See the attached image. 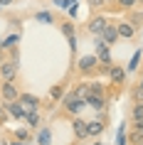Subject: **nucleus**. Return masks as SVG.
Listing matches in <instances>:
<instances>
[{
	"label": "nucleus",
	"instance_id": "nucleus-5",
	"mask_svg": "<svg viewBox=\"0 0 143 145\" xmlns=\"http://www.w3.org/2000/svg\"><path fill=\"white\" fill-rule=\"evenodd\" d=\"M72 133H74V140L76 143H84V140H89V130H86V121L74 116L72 118Z\"/></svg>",
	"mask_w": 143,
	"mask_h": 145
},
{
	"label": "nucleus",
	"instance_id": "nucleus-3",
	"mask_svg": "<svg viewBox=\"0 0 143 145\" xmlns=\"http://www.w3.org/2000/svg\"><path fill=\"white\" fill-rule=\"evenodd\" d=\"M106 25H109V17L104 12H94L89 17V22H86V32H89L91 37H101L104 30H106Z\"/></svg>",
	"mask_w": 143,
	"mask_h": 145
},
{
	"label": "nucleus",
	"instance_id": "nucleus-29",
	"mask_svg": "<svg viewBox=\"0 0 143 145\" xmlns=\"http://www.w3.org/2000/svg\"><path fill=\"white\" fill-rule=\"evenodd\" d=\"M62 32H64L67 37H74V25H72V22H64V25H62Z\"/></svg>",
	"mask_w": 143,
	"mask_h": 145
},
{
	"label": "nucleus",
	"instance_id": "nucleus-15",
	"mask_svg": "<svg viewBox=\"0 0 143 145\" xmlns=\"http://www.w3.org/2000/svg\"><path fill=\"white\" fill-rule=\"evenodd\" d=\"M37 145H52V128H37Z\"/></svg>",
	"mask_w": 143,
	"mask_h": 145
},
{
	"label": "nucleus",
	"instance_id": "nucleus-17",
	"mask_svg": "<svg viewBox=\"0 0 143 145\" xmlns=\"http://www.w3.org/2000/svg\"><path fill=\"white\" fill-rule=\"evenodd\" d=\"M62 99H64V81H62V84H54L52 89H49V101L59 103Z\"/></svg>",
	"mask_w": 143,
	"mask_h": 145
},
{
	"label": "nucleus",
	"instance_id": "nucleus-33",
	"mask_svg": "<svg viewBox=\"0 0 143 145\" xmlns=\"http://www.w3.org/2000/svg\"><path fill=\"white\" fill-rule=\"evenodd\" d=\"M8 59V57H5V49H3V47H0V64H3V61Z\"/></svg>",
	"mask_w": 143,
	"mask_h": 145
},
{
	"label": "nucleus",
	"instance_id": "nucleus-11",
	"mask_svg": "<svg viewBox=\"0 0 143 145\" xmlns=\"http://www.w3.org/2000/svg\"><path fill=\"white\" fill-rule=\"evenodd\" d=\"M86 130H89V138H101L104 135V130H106V123L104 121H99V118H94V121H86Z\"/></svg>",
	"mask_w": 143,
	"mask_h": 145
},
{
	"label": "nucleus",
	"instance_id": "nucleus-16",
	"mask_svg": "<svg viewBox=\"0 0 143 145\" xmlns=\"http://www.w3.org/2000/svg\"><path fill=\"white\" fill-rule=\"evenodd\" d=\"M113 8L116 12H131L136 10V0H113Z\"/></svg>",
	"mask_w": 143,
	"mask_h": 145
},
{
	"label": "nucleus",
	"instance_id": "nucleus-37",
	"mask_svg": "<svg viewBox=\"0 0 143 145\" xmlns=\"http://www.w3.org/2000/svg\"><path fill=\"white\" fill-rule=\"evenodd\" d=\"M91 145H104V143H101V140H99V138H96V143H91Z\"/></svg>",
	"mask_w": 143,
	"mask_h": 145
},
{
	"label": "nucleus",
	"instance_id": "nucleus-12",
	"mask_svg": "<svg viewBox=\"0 0 143 145\" xmlns=\"http://www.w3.org/2000/svg\"><path fill=\"white\" fill-rule=\"evenodd\" d=\"M84 101H86V106H91L94 111H106V106H109V99H106V96H96V93H89Z\"/></svg>",
	"mask_w": 143,
	"mask_h": 145
},
{
	"label": "nucleus",
	"instance_id": "nucleus-7",
	"mask_svg": "<svg viewBox=\"0 0 143 145\" xmlns=\"http://www.w3.org/2000/svg\"><path fill=\"white\" fill-rule=\"evenodd\" d=\"M126 74H128V71L121 67V64H113V67H111V71H109V81H111V86H116V91L126 84Z\"/></svg>",
	"mask_w": 143,
	"mask_h": 145
},
{
	"label": "nucleus",
	"instance_id": "nucleus-24",
	"mask_svg": "<svg viewBox=\"0 0 143 145\" xmlns=\"http://www.w3.org/2000/svg\"><path fill=\"white\" fill-rule=\"evenodd\" d=\"M143 143V133L141 130H136L133 125H131V133H128V145H141Z\"/></svg>",
	"mask_w": 143,
	"mask_h": 145
},
{
	"label": "nucleus",
	"instance_id": "nucleus-18",
	"mask_svg": "<svg viewBox=\"0 0 143 145\" xmlns=\"http://www.w3.org/2000/svg\"><path fill=\"white\" fill-rule=\"evenodd\" d=\"M126 20H131V22L136 25V30H138V27L143 25V8H136V10H131Z\"/></svg>",
	"mask_w": 143,
	"mask_h": 145
},
{
	"label": "nucleus",
	"instance_id": "nucleus-10",
	"mask_svg": "<svg viewBox=\"0 0 143 145\" xmlns=\"http://www.w3.org/2000/svg\"><path fill=\"white\" fill-rule=\"evenodd\" d=\"M116 30H119V37L131 39L136 35V25L131 22V20H119V22H116Z\"/></svg>",
	"mask_w": 143,
	"mask_h": 145
},
{
	"label": "nucleus",
	"instance_id": "nucleus-25",
	"mask_svg": "<svg viewBox=\"0 0 143 145\" xmlns=\"http://www.w3.org/2000/svg\"><path fill=\"white\" fill-rule=\"evenodd\" d=\"M35 20L37 22H54V15L47 12V10H40V12H35Z\"/></svg>",
	"mask_w": 143,
	"mask_h": 145
},
{
	"label": "nucleus",
	"instance_id": "nucleus-31",
	"mask_svg": "<svg viewBox=\"0 0 143 145\" xmlns=\"http://www.w3.org/2000/svg\"><path fill=\"white\" fill-rule=\"evenodd\" d=\"M8 121V111H5V106L0 103V123H5Z\"/></svg>",
	"mask_w": 143,
	"mask_h": 145
},
{
	"label": "nucleus",
	"instance_id": "nucleus-20",
	"mask_svg": "<svg viewBox=\"0 0 143 145\" xmlns=\"http://www.w3.org/2000/svg\"><path fill=\"white\" fill-rule=\"evenodd\" d=\"M74 96H79V99H86V96H89V81H79V84L74 86Z\"/></svg>",
	"mask_w": 143,
	"mask_h": 145
},
{
	"label": "nucleus",
	"instance_id": "nucleus-26",
	"mask_svg": "<svg viewBox=\"0 0 143 145\" xmlns=\"http://www.w3.org/2000/svg\"><path fill=\"white\" fill-rule=\"evenodd\" d=\"M86 3H89V8L94 12H104L106 10V0H86Z\"/></svg>",
	"mask_w": 143,
	"mask_h": 145
},
{
	"label": "nucleus",
	"instance_id": "nucleus-36",
	"mask_svg": "<svg viewBox=\"0 0 143 145\" xmlns=\"http://www.w3.org/2000/svg\"><path fill=\"white\" fill-rule=\"evenodd\" d=\"M136 8H143V0H136Z\"/></svg>",
	"mask_w": 143,
	"mask_h": 145
},
{
	"label": "nucleus",
	"instance_id": "nucleus-1",
	"mask_svg": "<svg viewBox=\"0 0 143 145\" xmlns=\"http://www.w3.org/2000/svg\"><path fill=\"white\" fill-rule=\"evenodd\" d=\"M76 71H79L84 79H89V76H99V57H96V54L79 57V59H76Z\"/></svg>",
	"mask_w": 143,
	"mask_h": 145
},
{
	"label": "nucleus",
	"instance_id": "nucleus-9",
	"mask_svg": "<svg viewBox=\"0 0 143 145\" xmlns=\"http://www.w3.org/2000/svg\"><path fill=\"white\" fill-rule=\"evenodd\" d=\"M3 106H5V111H8L15 121H25V108L20 101H3Z\"/></svg>",
	"mask_w": 143,
	"mask_h": 145
},
{
	"label": "nucleus",
	"instance_id": "nucleus-35",
	"mask_svg": "<svg viewBox=\"0 0 143 145\" xmlns=\"http://www.w3.org/2000/svg\"><path fill=\"white\" fill-rule=\"evenodd\" d=\"M138 84L143 86V69H141V76H138Z\"/></svg>",
	"mask_w": 143,
	"mask_h": 145
},
{
	"label": "nucleus",
	"instance_id": "nucleus-28",
	"mask_svg": "<svg viewBox=\"0 0 143 145\" xmlns=\"http://www.w3.org/2000/svg\"><path fill=\"white\" fill-rule=\"evenodd\" d=\"M138 64H141V49H138V52L133 54V59H131V64H128V69H126V71H136V69H138Z\"/></svg>",
	"mask_w": 143,
	"mask_h": 145
},
{
	"label": "nucleus",
	"instance_id": "nucleus-21",
	"mask_svg": "<svg viewBox=\"0 0 143 145\" xmlns=\"http://www.w3.org/2000/svg\"><path fill=\"white\" fill-rule=\"evenodd\" d=\"M32 128H27V125H25V128H17L15 133H13V135H15V140H20V143H27V140H30L32 138V133H30Z\"/></svg>",
	"mask_w": 143,
	"mask_h": 145
},
{
	"label": "nucleus",
	"instance_id": "nucleus-6",
	"mask_svg": "<svg viewBox=\"0 0 143 145\" xmlns=\"http://www.w3.org/2000/svg\"><path fill=\"white\" fill-rule=\"evenodd\" d=\"M0 99L3 101H17L20 99V89L15 81H0Z\"/></svg>",
	"mask_w": 143,
	"mask_h": 145
},
{
	"label": "nucleus",
	"instance_id": "nucleus-14",
	"mask_svg": "<svg viewBox=\"0 0 143 145\" xmlns=\"http://www.w3.org/2000/svg\"><path fill=\"white\" fill-rule=\"evenodd\" d=\"M101 39H104L106 44H113V42L119 39V30H116V22H111V20H109V25H106V30H104V35H101Z\"/></svg>",
	"mask_w": 143,
	"mask_h": 145
},
{
	"label": "nucleus",
	"instance_id": "nucleus-30",
	"mask_svg": "<svg viewBox=\"0 0 143 145\" xmlns=\"http://www.w3.org/2000/svg\"><path fill=\"white\" fill-rule=\"evenodd\" d=\"M10 59H13V61L20 59V52H17V47H10Z\"/></svg>",
	"mask_w": 143,
	"mask_h": 145
},
{
	"label": "nucleus",
	"instance_id": "nucleus-38",
	"mask_svg": "<svg viewBox=\"0 0 143 145\" xmlns=\"http://www.w3.org/2000/svg\"><path fill=\"white\" fill-rule=\"evenodd\" d=\"M13 145H25V143H20V140H17V143H13Z\"/></svg>",
	"mask_w": 143,
	"mask_h": 145
},
{
	"label": "nucleus",
	"instance_id": "nucleus-39",
	"mask_svg": "<svg viewBox=\"0 0 143 145\" xmlns=\"http://www.w3.org/2000/svg\"><path fill=\"white\" fill-rule=\"evenodd\" d=\"M72 145H79V143H76V140H74V143H72Z\"/></svg>",
	"mask_w": 143,
	"mask_h": 145
},
{
	"label": "nucleus",
	"instance_id": "nucleus-2",
	"mask_svg": "<svg viewBox=\"0 0 143 145\" xmlns=\"http://www.w3.org/2000/svg\"><path fill=\"white\" fill-rule=\"evenodd\" d=\"M62 103V108H64V113L67 116H72V118H74V116H79L84 111V106H86V101L84 99H79V96H74V93L69 91V93H64V99L59 101Z\"/></svg>",
	"mask_w": 143,
	"mask_h": 145
},
{
	"label": "nucleus",
	"instance_id": "nucleus-40",
	"mask_svg": "<svg viewBox=\"0 0 143 145\" xmlns=\"http://www.w3.org/2000/svg\"><path fill=\"white\" fill-rule=\"evenodd\" d=\"M141 145H143V143H141Z\"/></svg>",
	"mask_w": 143,
	"mask_h": 145
},
{
	"label": "nucleus",
	"instance_id": "nucleus-34",
	"mask_svg": "<svg viewBox=\"0 0 143 145\" xmlns=\"http://www.w3.org/2000/svg\"><path fill=\"white\" fill-rule=\"evenodd\" d=\"M0 145H10V143H8V138H0Z\"/></svg>",
	"mask_w": 143,
	"mask_h": 145
},
{
	"label": "nucleus",
	"instance_id": "nucleus-27",
	"mask_svg": "<svg viewBox=\"0 0 143 145\" xmlns=\"http://www.w3.org/2000/svg\"><path fill=\"white\" fill-rule=\"evenodd\" d=\"M116 145H128V133L123 130V125L119 128V135H116Z\"/></svg>",
	"mask_w": 143,
	"mask_h": 145
},
{
	"label": "nucleus",
	"instance_id": "nucleus-32",
	"mask_svg": "<svg viewBox=\"0 0 143 145\" xmlns=\"http://www.w3.org/2000/svg\"><path fill=\"white\" fill-rule=\"evenodd\" d=\"M15 0H0V8H5V5H13Z\"/></svg>",
	"mask_w": 143,
	"mask_h": 145
},
{
	"label": "nucleus",
	"instance_id": "nucleus-8",
	"mask_svg": "<svg viewBox=\"0 0 143 145\" xmlns=\"http://www.w3.org/2000/svg\"><path fill=\"white\" fill-rule=\"evenodd\" d=\"M17 101L22 103L25 111H40V108H42V101H40L35 93H20V99H17Z\"/></svg>",
	"mask_w": 143,
	"mask_h": 145
},
{
	"label": "nucleus",
	"instance_id": "nucleus-19",
	"mask_svg": "<svg viewBox=\"0 0 143 145\" xmlns=\"http://www.w3.org/2000/svg\"><path fill=\"white\" fill-rule=\"evenodd\" d=\"M128 96H131L133 103H143V86L141 84H133V86H131V91H128Z\"/></svg>",
	"mask_w": 143,
	"mask_h": 145
},
{
	"label": "nucleus",
	"instance_id": "nucleus-23",
	"mask_svg": "<svg viewBox=\"0 0 143 145\" xmlns=\"http://www.w3.org/2000/svg\"><path fill=\"white\" fill-rule=\"evenodd\" d=\"M89 93L106 96V84H101V81H89Z\"/></svg>",
	"mask_w": 143,
	"mask_h": 145
},
{
	"label": "nucleus",
	"instance_id": "nucleus-13",
	"mask_svg": "<svg viewBox=\"0 0 143 145\" xmlns=\"http://www.w3.org/2000/svg\"><path fill=\"white\" fill-rule=\"evenodd\" d=\"M25 125L32 130H37L42 125V113L40 111H25Z\"/></svg>",
	"mask_w": 143,
	"mask_h": 145
},
{
	"label": "nucleus",
	"instance_id": "nucleus-22",
	"mask_svg": "<svg viewBox=\"0 0 143 145\" xmlns=\"http://www.w3.org/2000/svg\"><path fill=\"white\" fill-rule=\"evenodd\" d=\"M143 121V103H133L131 106V123Z\"/></svg>",
	"mask_w": 143,
	"mask_h": 145
},
{
	"label": "nucleus",
	"instance_id": "nucleus-4",
	"mask_svg": "<svg viewBox=\"0 0 143 145\" xmlns=\"http://www.w3.org/2000/svg\"><path fill=\"white\" fill-rule=\"evenodd\" d=\"M17 74H20L17 61L5 59L3 64H0V81H17Z\"/></svg>",
	"mask_w": 143,
	"mask_h": 145
}]
</instances>
